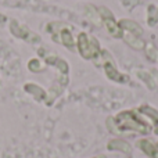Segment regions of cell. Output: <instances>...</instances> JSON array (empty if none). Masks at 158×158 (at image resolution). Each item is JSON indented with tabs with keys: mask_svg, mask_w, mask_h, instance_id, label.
Segmentation results:
<instances>
[{
	"mask_svg": "<svg viewBox=\"0 0 158 158\" xmlns=\"http://www.w3.org/2000/svg\"><path fill=\"white\" fill-rule=\"evenodd\" d=\"M103 68H104V72H106L107 78H108L110 81H114V82H117V83H128L129 82L128 75L122 74V72H119L117 69L114 60L106 61V63L103 64Z\"/></svg>",
	"mask_w": 158,
	"mask_h": 158,
	"instance_id": "cell-4",
	"label": "cell"
},
{
	"mask_svg": "<svg viewBox=\"0 0 158 158\" xmlns=\"http://www.w3.org/2000/svg\"><path fill=\"white\" fill-rule=\"evenodd\" d=\"M106 125L108 131L115 135H123L128 132L147 135L151 132V123H148L137 110H128L115 117H110Z\"/></svg>",
	"mask_w": 158,
	"mask_h": 158,
	"instance_id": "cell-1",
	"label": "cell"
},
{
	"mask_svg": "<svg viewBox=\"0 0 158 158\" xmlns=\"http://www.w3.org/2000/svg\"><path fill=\"white\" fill-rule=\"evenodd\" d=\"M137 77H139V79H142L151 90H154L157 87L158 82L156 81V77H151V74L148 71H139L137 72Z\"/></svg>",
	"mask_w": 158,
	"mask_h": 158,
	"instance_id": "cell-12",
	"label": "cell"
},
{
	"mask_svg": "<svg viewBox=\"0 0 158 158\" xmlns=\"http://www.w3.org/2000/svg\"><path fill=\"white\" fill-rule=\"evenodd\" d=\"M136 146L150 158H158V147H157V144H154V143L151 142V140L140 139V140H137Z\"/></svg>",
	"mask_w": 158,
	"mask_h": 158,
	"instance_id": "cell-6",
	"label": "cell"
},
{
	"mask_svg": "<svg viewBox=\"0 0 158 158\" xmlns=\"http://www.w3.org/2000/svg\"><path fill=\"white\" fill-rule=\"evenodd\" d=\"M97 11L101 17V24L104 25L107 32H108L111 36H114V38L121 39V36H122V29H121L118 21L115 19L114 14H112L107 7H104V6L97 7Z\"/></svg>",
	"mask_w": 158,
	"mask_h": 158,
	"instance_id": "cell-3",
	"label": "cell"
},
{
	"mask_svg": "<svg viewBox=\"0 0 158 158\" xmlns=\"http://www.w3.org/2000/svg\"><path fill=\"white\" fill-rule=\"evenodd\" d=\"M118 24H119L121 29L128 31V32L133 33V35H136V36H140V38L143 36V28L140 27L136 21H132V19H125V18H123V19H121V21H118Z\"/></svg>",
	"mask_w": 158,
	"mask_h": 158,
	"instance_id": "cell-9",
	"label": "cell"
},
{
	"mask_svg": "<svg viewBox=\"0 0 158 158\" xmlns=\"http://www.w3.org/2000/svg\"><path fill=\"white\" fill-rule=\"evenodd\" d=\"M154 133H156L157 136H158V126H156V129H154Z\"/></svg>",
	"mask_w": 158,
	"mask_h": 158,
	"instance_id": "cell-16",
	"label": "cell"
},
{
	"mask_svg": "<svg viewBox=\"0 0 158 158\" xmlns=\"http://www.w3.org/2000/svg\"><path fill=\"white\" fill-rule=\"evenodd\" d=\"M94 158H106L104 156H97V157H94Z\"/></svg>",
	"mask_w": 158,
	"mask_h": 158,
	"instance_id": "cell-17",
	"label": "cell"
},
{
	"mask_svg": "<svg viewBox=\"0 0 158 158\" xmlns=\"http://www.w3.org/2000/svg\"><path fill=\"white\" fill-rule=\"evenodd\" d=\"M158 22V7L151 4L147 10V24L150 27H154Z\"/></svg>",
	"mask_w": 158,
	"mask_h": 158,
	"instance_id": "cell-13",
	"label": "cell"
},
{
	"mask_svg": "<svg viewBox=\"0 0 158 158\" xmlns=\"http://www.w3.org/2000/svg\"><path fill=\"white\" fill-rule=\"evenodd\" d=\"M107 148L110 151H121L123 154H131L132 153V147L126 140L123 139H112L108 142Z\"/></svg>",
	"mask_w": 158,
	"mask_h": 158,
	"instance_id": "cell-8",
	"label": "cell"
},
{
	"mask_svg": "<svg viewBox=\"0 0 158 158\" xmlns=\"http://www.w3.org/2000/svg\"><path fill=\"white\" fill-rule=\"evenodd\" d=\"M11 32H13L15 36H18V38L24 39V40H28V42H40V38H39L38 35H35L33 32H31V31L28 29L27 27H24V25L17 24L15 21L11 22Z\"/></svg>",
	"mask_w": 158,
	"mask_h": 158,
	"instance_id": "cell-5",
	"label": "cell"
},
{
	"mask_svg": "<svg viewBox=\"0 0 158 158\" xmlns=\"http://www.w3.org/2000/svg\"><path fill=\"white\" fill-rule=\"evenodd\" d=\"M137 111H139L143 117H146L147 119H150L151 121V125L158 126V110L157 108L148 106V104H143V106L139 107V110H137Z\"/></svg>",
	"mask_w": 158,
	"mask_h": 158,
	"instance_id": "cell-10",
	"label": "cell"
},
{
	"mask_svg": "<svg viewBox=\"0 0 158 158\" xmlns=\"http://www.w3.org/2000/svg\"><path fill=\"white\" fill-rule=\"evenodd\" d=\"M25 90H27L28 93H31L38 101H42L46 98V92H44L40 86H38V85H35V83H27L25 85Z\"/></svg>",
	"mask_w": 158,
	"mask_h": 158,
	"instance_id": "cell-11",
	"label": "cell"
},
{
	"mask_svg": "<svg viewBox=\"0 0 158 158\" xmlns=\"http://www.w3.org/2000/svg\"><path fill=\"white\" fill-rule=\"evenodd\" d=\"M28 68L32 72H42L44 69V64L40 63L39 60H36V58H33V60H31L28 63Z\"/></svg>",
	"mask_w": 158,
	"mask_h": 158,
	"instance_id": "cell-15",
	"label": "cell"
},
{
	"mask_svg": "<svg viewBox=\"0 0 158 158\" xmlns=\"http://www.w3.org/2000/svg\"><path fill=\"white\" fill-rule=\"evenodd\" d=\"M121 38L123 39V40L126 42V44L128 46H131L132 49H135V50H142V49H144V40H143L140 36H136V35H133V33H131V32H128V31H123L122 29V36Z\"/></svg>",
	"mask_w": 158,
	"mask_h": 158,
	"instance_id": "cell-7",
	"label": "cell"
},
{
	"mask_svg": "<svg viewBox=\"0 0 158 158\" xmlns=\"http://www.w3.org/2000/svg\"><path fill=\"white\" fill-rule=\"evenodd\" d=\"M75 46L78 47L79 54H81L85 60H93V61L100 56L101 50H103L97 39H96L94 36H89L86 32L79 33Z\"/></svg>",
	"mask_w": 158,
	"mask_h": 158,
	"instance_id": "cell-2",
	"label": "cell"
},
{
	"mask_svg": "<svg viewBox=\"0 0 158 158\" xmlns=\"http://www.w3.org/2000/svg\"><path fill=\"white\" fill-rule=\"evenodd\" d=\"M144 49H146V53H147V58L151 61H157L158 60V49L154 46L153 43H146L144 44Z\"/></svg>",
	"mask_w": 158,
	"mask_h": 158,
	"instance_id": "cell-14",
	"label": "cell"
}]
</instances>
